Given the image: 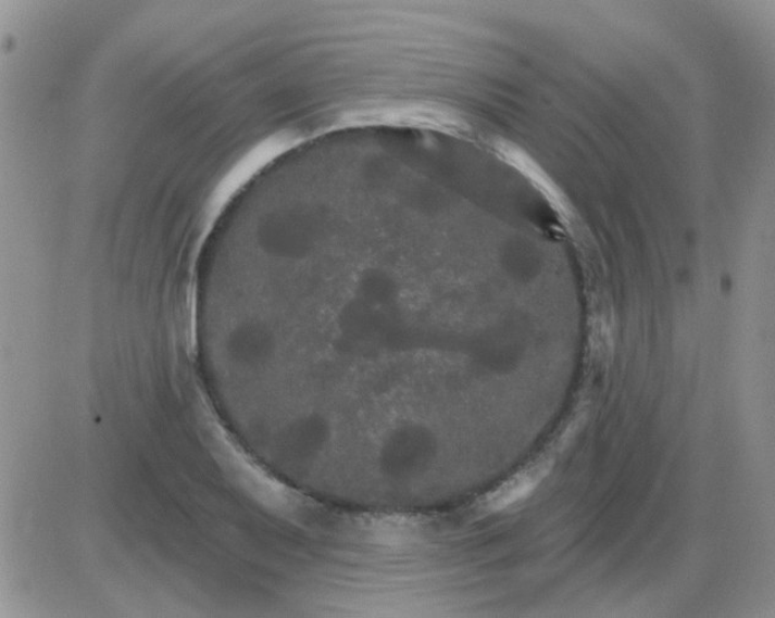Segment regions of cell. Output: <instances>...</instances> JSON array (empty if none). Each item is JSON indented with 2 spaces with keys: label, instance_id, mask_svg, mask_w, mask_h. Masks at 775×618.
<instances>
[{
  "label": "cell",
  "instance_id": "obj_1",
  "mask_svg": "<svg viewBox=\"0 0 775 618\" xmlns=\"http://www.w3.org/2000/svg\"><path fill=\"white\" fill-rule=\"evenodd\" d=\"M549 468L548 464H537L514 474L487 497V508L493 512L503 510L528 497L547 477Z\"/></svg>",
  "mask_w": 775,
  "mask_h": 618
}]
</instances>
